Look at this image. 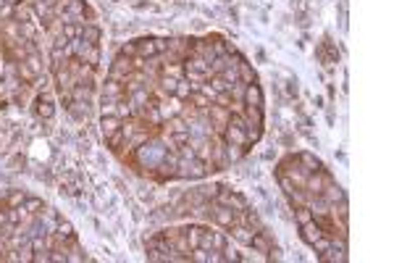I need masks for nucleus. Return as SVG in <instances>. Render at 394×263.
<instances>
[{"label":"nucleus","instance_id":"nucleus-1","mask_svg":"<svg viewBox=\"0 0 394 263\" xmlns=\"http://www.w3.org/2000/svg\"><path fill=\"white\" fill-rule=\"evenodd\" d=\"M34 113H37V119H42V121H50L55 116V103L48 93L34 95Z\"/></svg>","mask_w":394,"mask_h":263},{"label":"nucleus","instance_id":"nucleus-3","mask_svg":"<svg viewBox=\"0 0 394 263\" xmlns=\"http://www.w3.org/2000/svg\"><path fill=\"white\" fill-rule=\"evenodd\" d=\"M21 205H24V208H27L29 213H40V211L45 208V203H42L40 198H29V195L24 198V203H21Z\"/></svg>","mask_w":394,"mask_h":263},{"label":"nucleus","instance_id":"nucleus-2","mask_svg":"<svg viewBox=\"0 0 394 263\" xmlns=\"http://www.w3.org/2000/svg\"><path fill=\"white\" fill-rule=\"evenodd\" d=\"M121 124H124V119H119L116 113H103V119H100V132H103V137H106V140H111V137L121 129Z\"/></svg>","mask_w":394,"mask_h":263}]
</instances>
